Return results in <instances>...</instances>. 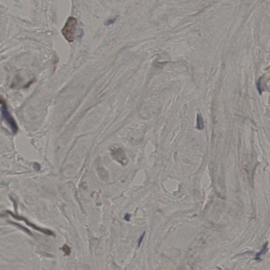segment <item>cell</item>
Returning a JSON list of instances; mask_svg holds the SVG:
<instances>
[{"instance_id":"obj_6","label":"cell","mask_w":270,"mask_h":270,"mask_svg":"<svg viewBox=\"0 0 270 270\" xmlns=\"http://www.w3.org/2000/svg\"><path fill=\"white\" fill-rule=\"evenodd\" d=\"M62 250L65 253V255H69L70 254L71 249L70 247L67 244H65L62 247Z\"/></svg>"},{"instance_id":"obj_2","label":"cell","mask_w":270,"mask_h":270,"mask_svg":"<svg viewBox=\"0 0 270 270\" xmlns=\"http://www.w3.org/2000/svg\"><path fill=\"white\" fill-rule=\"evenodd\" d=\"M1 104L2 106L1 110H2V112L4 119L5 120L7 124L9 125L11 129L12 130L14 134L17 133L18 130V125L16 123L15 120L13 119L12 116L11 115V114H10L9 111L7 110L5 101L2 98L1 99Z\"/></svg>"},{"instance_id":"obj_3","label":"cell","mask_w":270,"mask_h":270,"mask_svg":"<svg viewBox=\"0 0 270 270\" xmlns=\"http://www.w3.org/2000/svg\"><path fill=\"white\" fill-rule=\"evenodd\" d=\"M111 155L115 160L123 165H125L128 160L126 157L125 151L121 148L115 147L111 149Z\"/></svg>"},{"instance_id":"obj_1","label":"cell","mask_w":270,"mask_h":270,"mask_svg":"<svg viewBox=\"0 0 270 270\" xmlns=\"http://www.w3.org/2000/svg\"><path fill=\"white\" fill-rule=\"evenodd\" d=\"M77 18L73 16L69 17L62 30V34L65 39L69 42H74L77 29Z\"/></svg>"},{"instance_id":"obj_8","label":"cell","mask_w":270,"mask_h":270,"mask_svg":"<svg viewBox=\"0 0 270 270\" xmlns=\"http://www.w3.org/2000/svg\"><path fill=\"white\" fill-rule=\"evenodd\" d=\"M144 234H145V233H144V234H143V235H142V236H141V237H140V239H139V243H138V244H139V246L140 245V243H141V242H142V239L144 238Z\"/></svg>"},{"instance_id":"obj_7","label":"cell","mask_w":270,"mask_h":270,"mask_svg":"<svg viewBox=\"0 0 270 270\" xmlns=\"http://www.w3.org/2000/svg\"><path fill=\"white\" fill-rule=\"evenodd\" d=\"M267 245L266 244H265V245L264 246V247H263V249H262V251H261V252H260V253H259L258 254H257V256H256V258H259V257H260V255H261L262 254H263V253H264V252H265V250H266V249H267Z\"/></svg>"},{"instance_id":"obj_5","label":"cell","mask_w":270,"mask_h":270,"mask_svg":"<svg viewBox=\"0 0 270 270\" xmlns=\"http://www.w3.org/2000/svg\"><path fill=\"white\" fill-rule=\"evenodd\" d=\"M204 127V121L202 115L200 114L197 115V126L196 128L198 129H202Z\"/></svg>"},{"instance_id":"obj_4","label":"cell","mask_w":270,"mask_h":270,"mask_svg":"<svg viewBox=\"0 0 270 270\" xmlns=\"http://www.w3.org/2000/svg\"><path fill=\"white\" fill-rule=\"evenodd\" d=\"M8 213L11 215L14 218H16V219H17L18 220H21V221L25 222V223L27 224L28 226H30V227H32V228H33L35 230H38V231L41 232V233H43L45 234H46V235H54V234L52 232V231L49 230H46V229H44V228L38 227V226H36L35 224H33L31 222H30L27 219H26L25 217H23L20 216L18 215H14V214H13L12 213H11V212H8Z\"/></svg>"}]
</instances>
